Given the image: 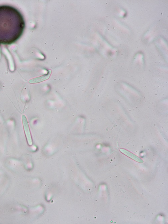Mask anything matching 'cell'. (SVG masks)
I'll list each match as a JSON object with an SVG mask.
<instances>
[{
    "mask_svg": "<svg viewBox=\"0 0 168 224\" xmlns=\"http://www.w3.org/2000/svg\"><path fill=\"white\" fill-rule=\"evenodd\" d=\"M52 71L50 70L48 71V73L46 75H44L43 76L39 77L37 78L32 79L29 81L30 84H36L37 83H39L46 80L49 78L51 74Z\"/></svg>",
    "mask_w": 168,
    "mask_h": 224,
    "instance_id": "3",
    "label": "cell"
},
{
    "mask_svg": "<svg viewBox=\"0 0 168 224\" xmlns=\"http://www.w3.org/2000/svg\"><path fill=\"white\" fill-rule=\"evenodd\" d=\"M22 121H23V124L24 128V130H25V132L26 136V138L27 139L28 143L30 145H31L32 143V141L31 138V134L30 132L29 128L28 126V123L27 119L25 116L23 115L22 116Z\"/></svg>",
    "mask_w": 168,
    "mask_h": 224,
    "instance_id": "2",
    "label": "cell"
},
{
    "mask_svg": "<svg viewBox=\"0 0 168 224\" xmlns=\"http://www.w3.org/2000/svg\"><path fill=\"white\" fill-rule=\"evenodd\" d=\"M20 12L7 5L0 6V44L10 45L19 39L25 28Z\"/></svg>",
    "mask_w": 168,
    "mask_h": 224,
    "instance_id": "1",
    "label": "cell"
}]
</instances>
